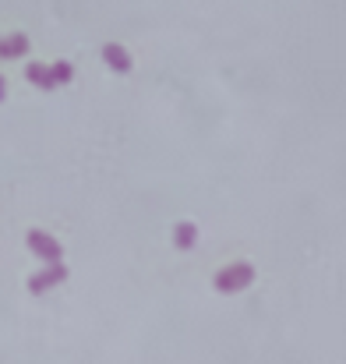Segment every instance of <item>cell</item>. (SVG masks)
I'll return each instance as SVG.
<instances>
[{
	"label": "cell",
	"instance_id": "6da1fadb",
	"mask_svg": "<svg viewBox=\"0 0 346 364\" xmlns=\"http://www.w3.org/2000/svg\"><path fill=\"white\" fill-rule=\"evenodd\" d=\"M254 283V265L251 262H233V265H223L216 276H212V287L220 294H240Z\"/></svg>",
	"mask_w": 346,
	"mask_h": 364
},
{
	"label": "cell",
	"instance_id": "7a4b0ae2",
	"mask_svg": "<svg viewBox=\"0 0 346 364\" xmlns=\"http://www.w3.org/2000/svg\"><path fill=\"white\" fill-rule=\"evenodd\" d=\"M25 247H28L39 262H46V265L64 262V247H60V241L50 237L46 230H28V234H25Z\"/></svg>",
	"mask_w": 346,
	"mask_h": 364
},
{
	"label": "cell",
	"instance_id": "3957f363",
	"mask_svg": "<svg viewBox=\"0 0 346 364\" xmlns=\"http://www.w3.org/2000/svg\"><path fill=\"white\" fill-rule=\"evenodd\" d=\"M67 276H71V269H67L64 262L46 265V269H39V272H32V276H28V294H46V290L60 287Z\"/></svg>",
	"mask_w": 346,
	"mask_h": 364
},
{
	"label": "cell",
	"instance_id": "277c9868",
	"mask_svg": "<svg viewBox=\"0 0 346 364\" xmlns=\"http://www.w3.org/2000/svg\"><path fill=\"white\" fill-rule=\"evenodd\" d=\"M25 82L36 85L39 92H53V89H57V82H53V75H50V64H39V60H28V68H25Z\"/></svg>",
	"mask_w": 346,
	"mask_h": 364
},
{
	"label": "cell",
	"instance_id": "5b68a950",
	"mask_svg": "<svg viewBox=\"0 0 346 364\" xmlns=\"http://www.w3.org/2000/svg\"><path fill=\"white\" fill-rule=\"evenodd\" d=\"M103 60H107V68H114L117 75H127V71L134 68V57H131L120 43H107V46H103Z\"/></svg>",
	"mask_w": 346,
	"mask_h": 364
},
{
	"label": "cell",
	"instance_id": "8992f818",
	"mask_svg": "<svg viewBox=\"0 0 346 364\" xmlns=\"http://www.w3.org/2000/svg\"><path fill=\"white\" fill-rule=\"evenodd\" d=\"M28 53V36L25 32H11L0 39V60H21Z\"/></svg>",
	"mask_w": 346,
	"mask_h": 364
},
{
	"label": "cell",
	"instance_id": "52a82bcc",
	"mask_svg": "<svg viewBox=\"0 0 346 364\" xmlns=\"http://www.w3.org/2000/svg\"><path fill=\"white\" fill-rule=\"evenodd\" d=\"M173 244H177L180 251H191V247L198 244V227H195L191 220H180V223L173 227Z\"/></svg>",
	"mask_w": 346,
	"mask_h": 364
},
{
	"label": "cell",
	"instance_id": "ba28073f",
	"mask_svg": "<svg viewBox=\"0 0 346 364\" xmlns=\"http://www.w3.org/2000/svg\"><path fill=\"white\" fill-rule=\"evenodd\" d=\"M50 75H53V82H57V85H71V82H75V64L57 60V64H50Z\"/></svg>",
	"mask_w": 346,
	"mask_h": 364
},
{
	"label": "cell",
	"instance_id": "9c48e42d",
	"mask_svg": "<svg viewBox=\"0 0 346 364\" xmlns=\"http://www.w3.org/2000/svg\"><path fill=\"white\" fill-rule=\"evenodd\" d=\"M4 96H7V82H4V75H0V103H4Z\"/></svg>",
	"mask_w": 346,
	"mask_h": 364
}]
</instances>
